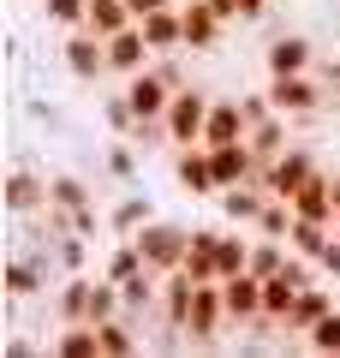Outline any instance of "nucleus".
<instances>
[{
	"label": "nucleus",
	"mask_w": 340,
	"mask_h": 358,
	"mask_svg": "<svg viewBox=\"0 0 340 358\" xmlns=\"http://www.w3.org/2000/svg\"><path fill=\"white\" fill-rule=\"evenodd\" d=\"M143 221H155V203H150L143 192H126L120 203L108 209V233H113V239H132V233H138Z\"/></svg>",
	"instance_id": "nucleus-24"
},
{
	"label": "nucleus",
	"mask_w": 340,
	"mask_h": 358,
	"mask_svg": "<svg viewBox=\"0 0 340 358\" xmlns=\"http://www.w3.org/2000/svg\"><path fill=\"white\" fill-rule=\"evenodd\" d=\"M221 299H227V317H233V329H251V322L263 317V275H257V268L227 275V281H221Z\"/></svg>",
	"instance_id": "nucleus-10"
},
{
	"label": "nucleus",
	"mask_w": 340,
	"mask_h": 358,
	"mask_svg": "<svg viewBox=\"0 0 340 358\" xmlns=\"http://www.w3.org/2000/svg\"><path fill=\"white\" fill-rule=\"evenodd\" d=\"M215 239H221V227H191V251H185V275H191V281H221Z\"/></svg>",
	"instance_id": "nucleus-23"
},
{
	"label": "nucleus",
	"mask_w": 340,
	"mask_h": 358,
	"mask_svg": "<svg viewBox=\"0 0 340 358\" xmlns=\"http://www.w3.org/2000/svg\"><path fill=\"white\" fill-rule=\"evenodd\" d=\"M263 72L269 78H281V72H316V42L304 36V30H281V36H269Z\"/></svg>",
	"instance_id": "nucleus-8"
},
{
	"label": "nucleus",
	"mask_w": 340,
	"mask_h": 358,
	"mask_svg": "<svg viewBox=\"0 0 340 358\" xmlns=\"http://www.w3.org/2000/svg\"><path fill=\"white\" fill-rule=\"evenodd\" d=\"M245 131H251V120H245L239 96H215V108H209V126H203V143H239Z\"/></svg>",
	"instance_id": "nucleus-18"
},
{
	"label": "nucleus",
	"mask_w": 340,
	"mask_h": 358,
	"mask_svg": "<svg viewBox=\"0 0 340 358\" xmlns=\"http://www.w3.org/2000/svg\"><path fill=\"white\" fill-rule=\"evenodd\" d=\"M132 239H138L143 263H150L155 275H173V268H185V251H191V227H185V221H162V215H155V221H143Z\"/></svg>",
	"instance_id": "nucleus-3"
},
{
	"label": "nucleus",
	"mask_w": 340,
	"mask_h": 358,
	"mask_svg": "<svg viewBox=\"0 0 340 358\" xmlns=\"http://www.w3.org/2000/svg\"><path fill=\"white\" fill-rule=\"evenodd\" d=\"M143 268H150V263H143L138 239H120L108 251V263H101V275H108V281H132V275H143Z\"/></svg>",
	"instance_id": "nucleus-28"
},
{
	"label": "nucleus",
	"mask_w": 340,
	"mask_h": 358,
	"mask_svg": "<svg viewBox=\"0 0 340 358\" xmlns=\"http://www.w3.org/2000/svg\"><path fill=\"white\" fill-rule=\"evenodd\" d=\"M328 192H334V209H340V167H334V173H328Z\"/></svg>",
	"instance_id": "nucleus-39"
},
{
	"label": "nucleus",
	"mask_w": 340,
	"mask_h": 358,
	"mask_svg": "<svg viewBox=\"0 0 340 358\" xmlns=\"http://www.w3.org/2000/svg\"><path fill=\"white\" fill-rule=\"evenodd\" d=\"M316 268H323L328 281H340V233H334V245H328V251L316 257Z\"/></svg>",
	"instance_id": "nucleus-36"
},
{
	"label": "nucleus",
	"mask_w": 340,
	"mask_h": 358,
	"mask_svg": "<svg viewBox=\"0 0 340 358\" xmlns=\"http://www.w3.org/2000/svg\"><path fill=\"white\" fill-rule=\"evenodd\" d=\"M263 90H269V102H275V114H287V120H316L323 108H334L323 72H281Z\"/></svg>",
	"instance_id": "nucleus-1"
},
{
	"label": "nucleus",
	"mask_w": 340,
	"mask_h": 358,
	"mask_svg": "<svg viewBox=\"0 0 340 358\" xmlns=\"http://www.w3.org/2000/svg\"><path fill=\"white\" fill-rule=\"evenodd\" d=\"M173 185L185 197H215V192H221L209 143H185V150H173Z\"/></svg>",
	"instance_id": "nucleus-7"
},
{
	"label": "nucleus",
	"mask_w": 340,
	"mask_h": 358,
	"mask_svg": "<svg viewBox=\"0 0 340 358\" xmlns=\"http://www.w3.org/2000/svg\"><path fill=\"white\" fill-rule=\"evenodd\" d=\"M60 60H66V72H72L78 84H101V78H113L108 72V42H101L96 30H66Z\"/></svg>",
	"instance_id": "nucleus-6"
},
{
	"label": "nucleus",
	"mask_w": 340,
	"mask_h": 358,
	"mask_svg": "<svg viewBox=\"0 0 340 358\" xmlns=\"http://www.w3.org/2000/svg\"><path fill=\"white\" fill-rule=\"evenodd\" d=\"M334 114H340V90H334Z\"/></svg>",
	"instance_id": "nucleus-40"
},
{
	"label": "nucleus",
	"mask_w": 340,
	"mask_h": 358,
	"mask_svg": "<svg viewBox=\"0 0 340 358\" xmlns=\"http://www.w3.org/2000/svg\"><path fill=\"white\" fill-rule=\"evenodd\" d=\"M138 24H143V36H150L155 54H191V48H185V13H179V6L150 13V18H138Z\"/></svg>",
	"instance_id": "nucleus-20"
},
{
	"label": "nucleus",
	"mask_w": 340,
	"mask_h": 358,
	"mask_svg": "<svg viewBox=\"0 0 340 358\" xmlns=\"http://www.w3.org/2000/svg\"><path fill=\"white\" fill-rule=\"evenodd\" d=\"M108 173L113 179H138V143H132V138H120L108 150Z\"/></svg>",
	"instance_id": "nucleus-34"
},
{
	"label": "nucleus",
	"mask_w": 340,
	"mask_h": 358,
	"mask_svg": "<svg viewBox=\"0 0 340 358\" xmlns=\"http://www.w3.org/2000/svg\"><path fill=\"white\" fill-rule=\"evenodd\" d=\"M269 6H281V0H269Z\"/></svg>",
	"instance_id": "nucleus-42"
},
{
	"label": "nucleus",
	"mask_w": 340,
	"mask_h": 358,
	"mask_svg": "<svg viewBox=\"0 0 340 358\" xmlns=\"http://www.w3.org/2000/svg\"><path fill=\"white\" fill-rule=\"evenodd\" d=\"M126 24H138V18H132V0H90V18H84V30H96L101 42H108V36H120Z\"/></svg>",
	"instance_id": "nucleus-27"
},
{
	"label": "nucleus",
	"mask_w": 340,
	"mask_h": 358,
	"mask_svg": "<svg viewBox=\"0 0 340 358\" xmlns=\"http://www.w3.org/2000/svg\"><path fill=\"white\" fill-rule=\"evenodd\" d=\"M245 143H251V150H257V162L269 167V162H275V155L292 143V120H287V114H269V120H257V126L245 131Z\"/></svg>",
	"instance_id": "nucleus-21"
},
{
	"label": "nucleus",
	"mask_w": 340,
	"mask_h": 358,
	"mask_svg": "<svg viewBox=\"0 0 340 358\" xmlns=\"http://www.w3.org/2000/svg\"><path fill=\"white\" fill-rule=\"evenodd\" d=\"M316 173H323V162H316L304 143H287V150H281L269 167H257V185H263L269 197H287V203H292V197H299Z\"/></svg>",
	"instance_id": "nucleus-4"
},
{
	"label": "nucleus",
	"mask_w": 340,
	"mask_h": 358,
	"mask_svg": "<svg viewBox=\"0 0 340 358\" xmlns=\"http://www.w3.org/2000/svg\"><path fill=\"white\" fill-rule=\"evenodd\" d=\"M328 310H334V287H323V281H311V287H299V299H292V310H287V341H304V329L311 322H323Z\"/></svg>",
	"instance_id": "nucleus-15"
},
{
	"label": "nucleus",
	"mask_w": 340,
	"mask_h": 358,
	"mask_svg": "<svg viewBox=\"0 0 340 358\" xmlns=\"http://www.w3.org/2000/svg\"><path fill=\"white\" fill-rule=\"evenodd\" d=\"M113 317H126V293H120V281L96 275V293H90V322H113Z\"/></svg>",
	"instance_id": "nucleus-29"
},
{
	"label": "nucleus",
	"mask_w": 340,
	"mask_h": 358,
	"mask_svg": "<svg viewBox=\"0 0 340 358\" xmlns=\"http://www.w3.org/2000/svg\"><path fill=\"white\" fill-rule=\"evenodd\" d=\"M179 13H185V48L191 54H215L227 36V18L215 13L209 0H179Z\"/></svg>",
	"instance_id": "nucleus-13"
},
{
	"label": "nucleus",
	"mask_w": 340,
	"mask_h": 358,
	"mask_svg": "<svg viewBox=\"0 0 340 358\" xmlns=\"http://www.w3.org/2000/svg\"><path fill=\"white\" fill-rule=\"evenodd\" d=\"M48 275H54V263H48V251H24V257H13V263H6V275H0V281H6V299H13V305H24V299H36V293H48Z\"/></svg>",
	"instance_id": "nucleus-9"
},
{
	"label": "nucleus",
	"mask_w": 340,
	"mask_h": 358,
	"mask_svg": "<svg viewBox=\"0 0 340 358\" xmlns=\"http://www.w3.org/2000/svg\"><path fill=\"white\" fill-rule=\"evenodd\" d=\"M126 102H132V114H138V120H162L167 102H173V84H167L155 66H143L138 78H126Z\"/></svg>",
	"instance_id": "nucleus-14"
},
{
	"label": "nucleus",
	"mask_w": 340,
	"mask_h": 358,
	"mask_svg": "<svg viewBox=\"0 0 340 358\" xmlns=\"http://www.w3.org/2000/svg\"><path fill=\"white\" fill-rule=\"evenodd\" d=\"M215 203H221V221H233V227H257V215H263L269 192L257 185V179H245V185H227Z\"/></svg>",
	"instance_id": "nucleus-17"
},
{
	"label": "nucleus",
	"mask_w": 340,
	"mask_h": 358,
	"mask_svg": "<svg viewBox=\"0 0 340 358\" xmlns=\"http://www.w3.org/2000/svg\"><path fill=\"white\" fill-rule=\"evenodd\" d=\"M42 18H48V24H60V30H84L90 0H42Z\"/></svg>",
	"instance_id": "nucleus-33"
},
{
	"label": "nucleus",
	"mask_w": 340,
	"mask_h": 358,
	"mask_svg": "<svg viewBox=\"0 0 340 358\" xmlns=\"http://www.w3.org/2000/svg\"><path fill=\"white\" fill-rule=\"evenodd\" d=\"M155 72H162L173 90H185V84H191V72H185V60H179V54H155Z\"/></svg>",
	"instance_id": "nucleus-35"
},
{
	"label": "nucleus",
	"mask_w": 340,
	"mask_h": 358,
	"mask_svg": "<svg viewBox=\"0 0 340 358\" xmlns=\"http://www.w3.org/2000/svg\"><path fill=\"white\" fill-rule=\"evenodd\" d=\"M334 233H340V215H334Z\"/></svg>",
	"instance_id": "nucleus-41"
},
{
	"label": "nucleus",
	"mask_w": 340,
	"mask_h": 358,
	"mask_svg": "<svg viewBox=\"0 0 340 358\" xmlns=\"http://www.w3.org/2000/svg\"><path fill=\"white\" fill-rule=\"evenodd\" d=\"M54 358H101V334L96 322H60V334L48 341Z\"/></svg>",
	"instance_id": "nucleus-22"
},
{
	"label": "nucleus",
	"mask_w": 340,
	"mask_h": 358,
	"mask_svg": "<svg viewBox=\"0 0 340 358\" xmlns=\"http://www.w3.org/2000/svg\"><path fill=\"white\" fill-rule=\"evenodd\" d=\"M287 245H292L299 257H311V263H316V257H323L328 245H334V227H328V221H311V215H292Z\"/></svg>",
	"instance_id": "nucleus-25"
},
{
	"label": "nucleus",
	"mask_w": 340,
	"mask_h": 358,
	"mask_svg": "<svg viewBox=\"0 0 340 358\" xmlns=\"http://www.w3.org/2000/svg\"><path fill=\"white\" fill-rule=\"evenodd\" d=\"M143 66H155V48L150 36H143V24H126L120 36H108V72L126 84V78H138Z\"/></svg>",
	"instance_id": "nucleus-11"
},
{
	"label": "nucleus",
	"mask_w": 340,
	"mask_h": 358,
	"mask_svg": "<svg viewBox=\"0 0 340 358\" xmlns=\"http://www.w3.org/2000/svg\"><path fill=\"white\" fill-rule=\"evenodd\" d=\"M96 334H101V358H138L143 346V322L138 317H113V322H96Z\"/></svg>",
	"instance_id": "nucleus-19"
},
{
	"label": "nucleus",
	"mask_w": 340,
	"mask_h": 358,
	"mask_svg": "<svg viewBox=\"0 0 340 358\" xmlns=\"http://www.w3.org/2000/svg\"><path fill=\"white\" fill-rule=\"evenodd\" d=\"M209 6L227 18V24H245V6H239V0H209Z\"/></svg>",
	"instance_id": "nucleus-37"
},
{
	"label": "nucleus",
	"mask_w": 340,
	"mask_h": 358,
	"mask_svg": "<svg viewBox=\"0 0 340 358\" xmlns=\"http://www.w3.org/2000/svg\"><path fill=\"white\" fill-rule=\"evenodd\" d=\"M304 352H323V358H340V305L328 310L323 322L304 329Z\"/></svg>",
	"instance_id": "nucleus-31"
},
{
	"label": "nucleus",
	"mask_w": 340,
	"mask_h": 358,
	"mask_svg": "<svg viewBox=\"0 0 340 358\" xmlns=\"http://www.w3.org/2000/svg\"><path fill=\"white\" fill-rule=\"evenodd\" d=\"M90 293H96V275H60V287H54V329L60 322H90Z\"/></svg>",
	"instance_id": "nucleus-16"
},
{
	"label": "nucleus",
	"mask_w": 340,
	"mask_h": 358,
	"mask_svg": "<svg viewBox=\"0 0 340 358\" xmlns=\"http://www.w3.org/2000/svg\"><path fill=\"white\" fill-rule=\"evenodd\" d=\"M227 329H233V317H227L221 281H197V299H191V317H185V341L197 352H209V346H221Z\"/></svg>",
	"instance_id": "nucleus-5"
},
{
	"label": "nucleus",
	"mask_w": 340,
	"mask_h": 358,
	"mask_svg": "<svg viewBox=\"0 0 340 358\" xmlns=\"http://www.w3.org/2000/svg\"><path fill=\"white\" fill-rule=\"evenodd\" d=\"M90 245H96V239H84V233H60V239H48L42 251H48V263L60 268V275H84V263H90Z\"/></svg>",
	"instance_id": "nucleus-26"
},
{
	"label": "nucleus",
	"mask_w": 340,
	"mask_h": 358,
	"mask_svg": "<svg viewBox=\"0 0 340 358\" xmlns=\"http://www.w3.org/2000/svg\"><path fill=\"white\" fill-rule=\"evenodd\" d=\"M167 6H179V0H132V18H150V13H167Z\"/></svg>",
	"instance_id": "nucleus-38"
},
{
	"label": "nucleus",
	"mask_w": 340,
	"mask_h": 358,
	"mask_svg": "<svg viewBox=\"0 0 340 358\" xmlns=\"http://www.w3.org/2000/svg\"><path fill=\"white\" fill-rule=\"evenodd\" d=\"M101 120L113 126V138H132V131H138V114H132L126 90H108V96H101Z\"/></svg>",
	"instance_id": "nucleus-32"
},
{
	"label": "nucleus",
	"mask_w": 340,
	"mask_h": 358,
	"mask_svg": "<svg viewBox=\"0 0 340 358\" xmlns=\"http://www.w3.org/2000/svg\"><path fill=\"white\" fill-rule=\"evenodd\" d=\"M48 203H60V209H90V203H96V192H90L78 173H54V179H48Z\"/></svg>",
	"instance_id": "nucleus-30"
},
{
	"label": "nucleus",
	"mask_w": 340,
	"mask_h": 358,
	"mask_svg": "<svg viewBox=\"0 0 340 358\" xmlns=\"http://www.w3.org/2000/svg\"><path fill=\"white\" fill-rule=\"evenodd\" d=\"M0 203H6V215H18V221L42 215V209H48V179L30 173V167H13L6 185H0Z\"/></svg>",
	"instance_id": "nucleus-12"
},
{
	"label": "nucleus",
	"mask_w": 340,
	"mask_h": 358,
	"mask_svg": "<svg viewBox=\"0 0 340 358\" xmlns=\"http://www.w3.org/2000/svg\"><path fill=\"white\" fill-rule=\"evenodd\" d=\"M209 108H215V96L203 84H185V90H173V102H167V114H162V126H167V150H185V143H203V126H209Z\"/></svg>",
	"instance_id": "nucleus-2"
}]
</instances>
